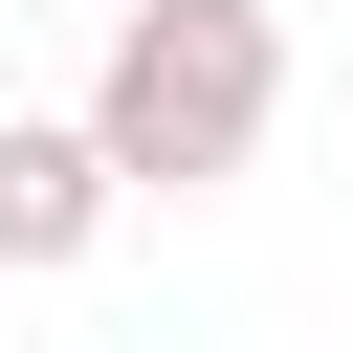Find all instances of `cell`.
Masks as SVG:
<instances>
[{"instance_id":"2","label":"cell","mask_w":353,"mask_h":353,"mask_svg":"<svg viewBox=\"0 0 353 353\" xmlns=\"http://www.w3.org/2000/svg\"><path fill=\"white\" fill-rule=\"evenodd\" d=\"M110 221H132V199H110V154H88L66 110H0V287H66Z\"/></svg>"},{"instance_id":"1","label":"cell","mask_w":353,"mask_h":353,"mask_svg":"<svg viewBox=\"0 0 353 353\" xmlns=\"http://www.w3.org/2000/svg\"><path fill=\"white\" fill-rule=\"evenodd\" d=\"M66 132L110 154V199H221V176H265V132H287V22H265V0H132Z\"/></svg>"},{"instance_id":"3","label":"cell","mask_w":353,"mask_h":353,"mask_svg":"<svg viewBox=\"0 0 353 353\" xmlns=\"http://www.w3.org/2000/svg\"><path fill=\"white\" fill-rule=\"evenodd\" d=\"M88 22H132V0H88Z\"/></svg>"}]
</instances>
